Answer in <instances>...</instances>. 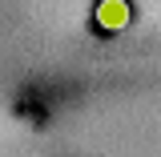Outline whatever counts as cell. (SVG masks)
Here are the masks:
<instances>
[{"instance_id": "cell-1", "label": "cell", "mask_w": 161, "mask_h": 157, "mask_svg": "<svg viewBox=\"0 0 161 157\" xmlns=\"http://www.w3.org/2000/svg\"><path fill=\"white\" fill-rule=\"evenodd\" d=\"M93 20H97L101 32H125L133 20V8H129V0H97Z\"/></svg>"}]
</instances>
